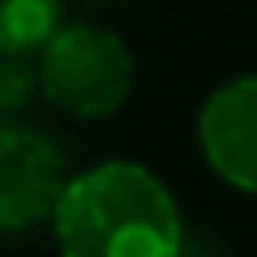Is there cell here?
I'll use <instances>...</instances> for the list:
<instances>
[{
	"label": "cell",
	"mask_w": 257,
	"mask_h": 257,
	"mask_svg": "<svg viewBox=\"0 0 257 257\" xmlns=\"http://www.w3.org/2000/svg\"><path fill=\"white\" fill-rule=\"evenodd\" d=\"M39 82L52 107L77 120H103L133 90V52L94 22H69L39 47Z\"/></svg>",
	"instance_id": "7a4b0ae2"
},
{
	"label": "cell",
	"mask_w": 257,
	"mask_h": 257,
	"mask_svg": "<svg viewBox=\"0 0 257 257\" xmlns=\"http://www.w3.org/2000/svg\"><path fill=\"white\" fill-rule=\"evenodd\" d=\"M90 5H116V0H90Z\"/></svg>",
	"instance_id": "52a82bcc"
},
{
	"label": "cell",
	"mask_w": 257,
	"mask_h": 257,
	"mask_svg": "<svg viewBox=\"0 0 257 257\" xmlns=\"http://www.w3.org/2000/svg\"><path fill=\"white\" fill-rule=\"evenodd\" d=\"M64 180V150L43 128L26 124L22 116H0V231H30L52 223Z\"/></svg>",
	"instance_id": "3957f363"
},
{
	"label": "cell",
	"mask_w": 257,
	"mask_h": 257,
	"mask_svg": "<svg viewBox=\"0 0 257 257\" xmlns=\"http://www.w3.org/2000/svg\"><path fill=\"white\" fill-rule=\"evenodd\" d=\"M52 231L60 257H180L189 244L172 189L128 159L69 176Z\"/></svg>",
	"instance_id": "6da1fadb"
},
{
	"label": "cell",
	"mask_w": 257,
	"mask_h": 257,
	"mask_svg": "<svg viewBox=\"0 0 257 257\" xmlns=\"http://www.w3.org/2000/svg\"><path fill=\"white\" fill-rule=\"evenodd\" d=\"M35 99H43L39 56L0 52V116H26Z\"/></svg>",
	"instance_id": "8992f818"
},
{
	"label": "cell",
	"mask_w": 257,
	"mask_h": 257,
	"mask_svg": "<svg viewBox=\"0 0 257 257\" xmlns=\"http://www.w3.org/2000/svg\"><path fill=\"white\" fill-rule=\"evenodd\" d=\"M197 142L223 184L257 193V73L210 90L197 111Z\"/></svg>",
	"instance_id": "277c9868"
},
{
	"label": "cell",
	"mask_w": 257,
	"mask_h": 257,
	"mask_svg": "<svg viewBox=\"0 0 257 257\" xmlns=\"http://www.w3.org/2000/svg\"><path fill=\"white\" fill-rule=\"evenodd\" d=\"M64 26V0H0V52L39 56Z\"/></svg>",
	"instance_id": "5b68a950"
}]
</instances>
